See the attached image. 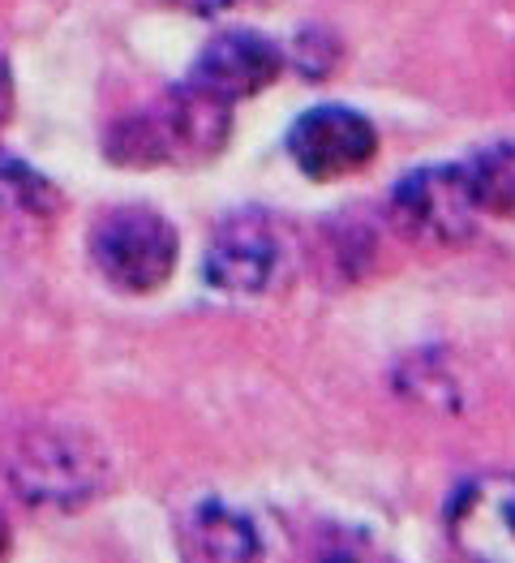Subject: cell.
<instances>
[{"label": "cell", "instance_id": "1", "mask_svg": "<svg viewBox=\"0 0 515 563\" xmlns=\"http://www.w3.org/2000/svg\"><path fill=\"white\" fill-rule=\"evenodd\" d=\"M228 108L233 103L215 99L186 78L155 103L121 117L108 139V155L116 164H202L220 155L233 134Z\"/></svg>", "mask_w": 515, "mask_h": 563}, {"label": "cell", "instance_id": "2", "mask_svg": "<svg viewBox=\"0 0 515 563\" xmlns=\"http://www.w3.org/2000/svg\"><path fill=\"white\" fill-rule=\"evenodd\" d=\"M0 470L35 508H82L103 486V456L91 448V439L60 426L18 430L0 456Z\"/></svg>", "mask_w": 515, "mask_h": 563}, {"label": "cell", "instance_id": "3", "mask_svg": "<svg viewBox=\"0 0 515 563\" xmlns=\"http://www.w3.org/2000/svg\"><path fill=\"white\" fill-rule=\"evenodd\" d=\"M181 241L150 207H112L91 229V263L121 292H155L172 280Z\"/></svg>", "mask_w": 515, "mask_h": 563}, {"label": "cell", "instance_id": "4", "mask_svg": "<svg viewBox=\"0 0 515 563\" xmlns=\"http://www.w3.org/2000/svg\"><path fill=\"white\" fill-rule=\"evenodd\" d=\"M477 198H472L464 164H429L408 173L391 194V220L395 229L417 245H460L477 229Z\"/></svg>", "mask_w": 515, "mask_h": 563}, {"label": "cell", "instance_id": "5", "mask_svg": "<svg viewBox=\"0 0 515 563\" xmlns=\"http://www.w3.org/2000/svg\"><path fill=\"white\" fill-rule=\"evenodd\" d=\"M378 151V130L366 112L323 103L292 121L288 130V155L310 181H339L361 173Z\"/></svg>", "mask_w": 515, "mask_h": 563}, {"label": "cell", "instance_id": "6", "mask_svg": "<svg viewBox=\"0 0 515 563\" xmlns=\"http://www.w3.org/2000/svg\"><path fill=\"white\" fill-rule=\"evenodd\" d=\"M280 258L283 245L276 224L258 211H236L211 233V245L202 254V276L215 292L258 297L271 288L276 272H280Z\"/></svg>", "mask_w": 515, "mask_h": 563}, {"label": "cell", "instance_id": "7", "mask_svg": "<svg viewBox=\"0 0 515 563\" xmlns=\"http://www.w3.org/2000/svg\"><path fill=\"white\" fill-rule=\"evenodd\" d=\"M451 542L490 563H515V473H481L447 504Z\"/></svg>", "mask_w": 515, "mask_h": 563}, {"label": "cell", "instance_id": "8", "mask_svg": "<svg viewBox=\"0 0 515 563\" xmlns=\"http://www.w3.org/2000/svg\"><path fill=\"white\" fill-rule=\"evenodd\" d=\"M283 74V52L276 40L258 35V31H224L198 52L189 82H198L202 91H211L224 103H240L262 95Z\"/></svg>", "mask_w": 515, "mask_h": 563}, {"label": "cell", "instance_id": "9", "mask_svg": "<svg viewBox=\"0 0 515 563\" xmlns=\"http://www.w3.org/2000/svg\"><path fill=\"white\" fill-rule=\"evenodd\" d=\"M181 547L193 560H254L262 551L254 525L224 504L193 508L181 529Z\"/></svg>", "mask_w": 515, "mask_h": 563}, {"label": "cell", "instance_id": "10", "mask_svg": "<svg viewBox=\"0 0 515 563\" xmlns=\"http://www.w3.org/2000/svg\"><path fill=\"white\" fill-rule=\"evenodd\" d=\"M472 198L481 207V216H499L515 220V142H494L481 146L477 155L464 159Z\"/></svg>", "mask_w": 515, "mask_h": 563}, {"label": "cell", "instance_id": "11", "mask_svg": "<svg viewBox=\"0 0 515 563\" xmlns=\"http://www.w3.org/2000/svg\"><path fill=\"white\" fill-rule=\"evenodd\" d=\"M56 211V189L47 177H40L31 164L0 155V220L13 216H47Z\"/></svg>", "mask_w": 515, "mask_h": 563}, {"label": "cell", "instance_id": "12", "mask_svg": "<svg viewBox=\"0 0 515 563\" xmlns=\"http://www.w3.org/2000/svg\"><path fill=\"white\" fill-rule=\"evenodd\" d=\"M9 112H13V78H9V65L0 60V125L9 121Z\"/></svg>", "mask_w": 515, "mask_h": 563}, {"label": "cell", "instance_id": "13", "mask_svg": "<svg viewBox=\"0 0 515 563\" xmlns=\"http://www.w3.org/2000/svg\"><path fill=\"white\" fill-rule=\"evenodd\" d=\"M9 551V529H4V520H0V555Z\"/></svg>", "mask_w": 515, "mask_h": 563}]
</instances>
